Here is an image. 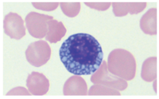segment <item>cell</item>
I'll return each mask as SVG.
<instances>
[{"instance_id": "1", "label": "cell", "mask_w": 159, "mask_h": 99, "mask_svg": "<svg viewBox=\"0 0 159 99\" xmlns=\"http://www.w3.org/2000/svg\"><path fill=\"white\" fill-rule=\"evenodd\" d=\"M59 56L66 69L75 75L95 73L103 59L102 48L98 41L86 33H77L69 37L62 43Z\"/></svg>"}, {"instance_id": "2", "label": "cell", "mask_w": 159, "mask_h": 99, "mask_svg": "<svg viewBox=\"0 0 159 99\" xmlns=\"http://www.w3.org/2000/svg\"><path fill=\"white\" fill-rule=\"evenodd\" d=\"M107 68L112 74L128 81L133 80L136 75V63L131 53L117 49L108 55Z\"/></svg>"}, {"instance_id": "3", "label": "cell", "mask_w": 159, "mask_h": 99, "mask_svg": "<svg viewBox=\"0 0 159 99\" xmlns=\"http://www.w3.org/2000/svg\"><path fill=\"white\" fill-rule=\"evenodd\" d=\"M90 80L94 84L103 85L118 91L125 90L128 86L126 80L109 72L105 61H103L99 69L93 73Z\"/></svg>"}, {"instance_id": "4", "label": "cell", "mask_w": 159, "mask_h": 99, "mask_svg": "<svg viewBox=\"0 0 159 99\" xmlns=\"http://www.w3.org/2000/svg\"><path fill=\"white\" fill-rule=\"evenodd\" d=\"M52 50L46 41H34L28 46L25 51L26 59L34 67H41L48 62L51 57Z\"/></svg>"}, {"instance_id": "5", "label": "cell", "mask_w": 159, "mask_h": 99, "mask_svg": "<svg viewBox=\"0 0 159 99\" xmlns=\"http://www.w3.org/2000/svg\"><path fill=\"white\" fill-rule=\"evenodd\" d=\"M53 19V16L31 12L25 18L26 27L30 34L34 38H43L48 31V22Z\"/></svg>"}, {"instance_id": "6", "label": "cell", "mask_w": 159, "mask_h": 99, "mask_svg": "<svg viewBox=\"0 0 159 99\" xmlns=\"http://www.w3.org/2000/svg\"><path fill=\"white\" fill-rule=\"evenodd\" d=\"M5 33L12 39L20 40L25 35V28L23 19L18 14L10 12L3 20Z\"/></svg>"}, {"instance_id": "7", "label": "cell", "mask_w": 159, "mask_h": 99, "mask_svg": "<svg viewBox=\"0 0 159 99\" xmlns=\"http://www.w3.org/2000/svg\"><path fill=\"white\" fill-rule=\"evenodd\" d=\"M26 85L29 91L34 96L46 95L49 88V82L42 73L32 72L28 76Z\"/></svg>"}, {"instance_id": "8", "label": "cell", "mask_w": 159, "mask_h": 99, "mask_svg": "<svg viewBox=\"0 0 159 99\" xmlns=\"http://www.w3.org/2000/svg\"><path fill=\"white\" fill-rule=\"evenodd\" d=\"M63 93L65 96H86L88 94L87 84L80 75H75L65 82Z\"/></svg>"}, {"instance_id": "9", "label": "cell", "mask_w": 159, "mask_h": 99, "mask_svg": "<svg viewBox=\"0 0 159 99\" xmlns=\"http://www.w3.org/2000/svg\"><path fill=\"white\" fill-rule=\"evenodd\" d=\"M147 3H112L113 12L117 17L126 16L128 13L136 15L146 9Z\"/></svg>"}, {"instance_id": "10", "label": "cell", "mask_w": 159, "mask_h": 99, "mask_svg": "<svg viewBox=\"0 0 159 99\" xmlns=\"http://www.w3.org/2000/svg\"><path fill=\"white\" fill-rule=\"evenodd\" d=\"M140 25L142 31L146 34H157V9L153 8L148 10L140 19Z\"/></svg>"}, {"instance_id": "11", "label": "cell", "mask_w": 159, "mask_h": 99, "mask_svg": "<svg viewBox=\"0 0 159 99\" xmlns=\"http://www.w3.org/2000/svg\"><path fill=\"white\" fill-rule=\"evenodd\" d=\"M66 33V29L64 24L52 19L48 22V31L46 35V39L50 43H57L59 41Z\"/></svg>"}, {"instance_id": "12", "label": "cell", "mask_w": 159, "mask_h": 99, "mask_svg": "<svg viewBox=\"0 0 159 99\" xmlns=\"http://www.w3.org/2000/svg\"><path fill=\"white\" fill-rule=\"evenodd\" d=\"M142 79L146 82H151L157 76V58L150 57L144 61L142 65Z\"/></svg>"}, {"instance_id": "13", "label": "cell", "mask_w": 159, "mask_h": 99, "mask_svg": "<svg viewBox=\"0 0 159 99\" xmlns=\"http://www.w3.org/2000/svg\"><path fill=\"white\" fill-rule=\"evenodd\" d=\"M89 95L90 96H120L121 94L118 90L103 85L95 84L92 86L89 91Z\"/></svg>"}, {"instance_id": "14", "label": "cell", "mask_w": 159, "mask_h": 99, "mask_svg": "<svg viewBox=\"0 0 159 99\" xmlns=\"http://www.w3.org/2000/svg\"><path fill=\"white\" fill-rule=\"evenodd\" d=\"M61 8L65 15L73 18L78 15L81 10V3H61Z\"/></svg>"}, {"instance_id": "15", "label": "cell", "mask_w": 159, "mask_h": 99, "mask_svg": "<svg viewBox=\"0 0 159 99\" xmlns=\"http://www.w3.org/2000/svg\"><path fill=\"white\" fill-rule=\"evenodd\" d=\"M33 6L37 9L44 11H52L55 10L59 3L57 2L54 3H38L33 2Z\"/></svg>"}, {"instance_id": "16", "label": "cell", "mask_w": 159, "mask_h": 99, "mask_svg": "<svg viewBox=\"0 0 159 99\" xmlns=\"http://www.w3.org/2000/svg\"><path fill=\"white\" fill-rule=\"evenodd\" d=\"M86 6H89L90 8L95 9L99 11H104L107 10L111 5V3H94V2H85Z\"/></svg>"}, {"instance_id": "17", "label": "cell", "mask_w": 159, "mask_h": 99, "mask_svg": "<svg viewBox=\"0 0 159 99\" xmlns=\"http://www.w3.org/2000/svg\"><path fill=\"white\" fill-rule=\"evenodd\" d=\"M31 94L29 90L23 87H17L11 89L7 93V96H30Z\"/></svg>"}]
</instances>
